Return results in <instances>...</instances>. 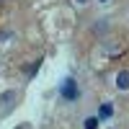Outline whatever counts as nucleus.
<instances>
[{"instance_id": "nucleus-1", "label": "nucleus", "mask_w": 129, "mask_h": 129, "mask_svg": "<svg viewBox=\"0 0 129 129\" xmlns=\"http://www.w3.org/2000/svg\"><path fill=\"white\" fill-rule=\"evenodd\" d=\"M78 95H80V90H78V83H75L72 78H67V80L62 83V98H64V101H75Z\"/></svg>"}, {"instance_id": "nucleus-2", "label": "nucleus", "mask_w": 129, "mask_h": 129, "mask_svg": "<svg viewBox=\"0 0 129 129\" xmlns=\"http://www.w3.org/2000/svg\"><path fill=\"white\" fill-rule=\"evenodd\" d=\"M116 88L119 90H129V70H121L116 75Z\"/></svg>"}, {"instance_id": "nucleus-3", "label": "nucleus", "mask_w": 129, "mask_h": 129, "mask_svg": "<svg viewBox=\"0 0 129 129\" xmlns=\"http://www.w3.org/2000/svg\"><path fill=\"white\" fill-rule=\"evenodd\" d=\"M111 116H114V103H101L98 119H111Z\"/></svg>"}, {"instance_id": "nucleus-4", "label": "nucleus", "mask_w": 129, "mask_h": 129, "mask_svg": "<svg viewBox=\"0 0 129 129\" xmlns=\"http://www.w3.org/2000/svg\"><path fill=\"white\" fill-rule=\"evenodd\" d=\"M98 121H101L98 116H88V119L83 121V129H98Z\"/></svg>"}, {"instance_id": "nucleus-5", "label": "nucleus", "mask_w": 129, "mask_h": 129, "mask_svg": "<svg viewBox=\"0 0 129 129\" xmlns=\"http://www.w3.org/2000/svg\"><path fill=\"white\" fill-rule=\"evenodd\" d=\"M13 98H16V93H5L0 101H3V106H10V103H13Z\"/></svg>"}, {"instance_id": "nucleus-6", "label": "nucleus", "mask_w": 129, "mask_h": 129, "mask_svg": "<svg viewBox=\"0 0 129 129\" xmlns=\"http://www.w3.org/2000/svg\"><path fill=\"white\" fill-rule=\"evenodd\" d=\"M78 3H88V0H78Z\"/></svg>"}, {"instance_id": "nucleus-7", "label": "nucleus", "mask_w": 129, "mask_h": 129, "mask_svg": "<svg viewBox=\"0 0 129 129\" xmlns=\"http://www.w3.org/2000/svg\"><path fill=\"white\" fill-rule=\"evenodd\" d=\"M103 3H106V0H103Z\"/></svg>"}]
</instances>
